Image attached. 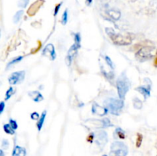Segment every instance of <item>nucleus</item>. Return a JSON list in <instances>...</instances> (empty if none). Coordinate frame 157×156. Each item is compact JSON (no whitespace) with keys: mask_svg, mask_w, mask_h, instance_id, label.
<instances>
[{"mask_svg":"<svg viewBox=\"0 0 157 156\" xmlns=\"http://www.w3.org/2000/svg\"><path fill=\"white\" fill-rule=\"evenodd\" d=\"M81 47H79L77 44H74L70 48V49L68 50V54L66 56V58H65V62H66L67 66H71V64H72V61L74 60V57L76 56L77 53H78V50Z\"/></svg>","mask_w":157,"mask_h":156,"instance_id":"9","label":"nucleus"},{"mask_svg":"<svg viewBox=\"0 0 157 156\" xmlns=\"http://www.w3.org/2000/svg\"><path fill=\"white\" fill-rule=\"evenodd\" d=\"M103 156H107V155H103Z\"/></svg>","mask_w":157,"mask_h":156,"instance_id":"37","label":"nucleus"},{"mask_svg":"<svg viewBox=\"0 0 157 156\" xmlns=\"http://www.w3.org/2000/svg\"><path fill=\"white\" fill-rule=\"evenodd\" d=\"M46 114H47L46 111H44V112L41 113V116H40V118H39V120H38L37 125L36 126H37L38 130L39 131H41V128H42L43 125H44V120H45V117H46Z\"/></svg>","mask_w":157,"mask_h":156,"instance_id":"16","label":"nucleus"},{"mask_svg":"<svg viewBox=\"0 0 157 156\" xmlns=\"http://www.w3.org/2000/svg\"><path fill=\"white\" fill-rule=\"evenodd\" d=\"M152 82H150L149 83H146V85H142V86H137L136 88V90L139 92L140 94L143 96L145 99L149 98L150 97V90H151Z\"/></svg>","mask_w":157,"mask_h":156,"instance_id":"10","label":"nucleus"},{"mask_svg":"<svg viewBox=\"0 0 157 156\" xmlns=\"http://www.w3.org/2000/svg\"><path fill=\"white\" fill-rule=\"evenodd\" d=\"M26 155V151L24 148L22 147L17 146L15 147V149L13 150L12 156H25Z\"/></svg>","mask_w":157,"mask_h":156,"instance_id":"15","label":"nucleus"},{"mask_svg":"<svg viewBox=\"0 0 157 156\" xmlns=\"http://www.w3.org/2000/svg\"><path fill=\"white\" fill-rule=\"evenodd\" d=\"M107 13L110 16V18L114 20H118L120 17V12L119 11H116V10H110L107 12Z\"/></svg>","mask_w":157,"mask_h":156,"instance_id":"18","label":"nucleus"},{"mask_svg":"<svg viewBox=\"0 0 157 156\" xmlns=\"http://www.w3.org/2000/svg\"><path fill=\"white\" fill-rule=\"evenodd\" d=\"M9 124H10V126H12V128L14 130H16L17 128H18V123H17V122L15 121V119H9Z\"/></svg>","mask_w":157,"mask_h":156,"instance_id":"28","label":"nucleus"},{"mask_svg":"<svg viewBox=\"0 0 157 156\" xmlns=\"http://www.w3.org/2000/svg\"><path fill=\"white\" fill-rule=\"evenodd\" d=\"M61 5H62V2L57 4V6H55V12H54V16H56V15H57V13H58V12H59V9H60V8H61Z\"/></svg>","mask_w":157,"mask_h":156,"instance_id":"31","label":"nucleus"},{"mask_svg":"<svg viewBox=\"0 0 157 156\" xmlns=\"http://www.w3.org/2000/svg\"><path fill=\"white\" fill-rule=\"evenodd\" d=\"M28 96L30 97V98H31V99L35 102V103H39L41 102L44 99L43 96L41 95V94L39 91H31L28 93Z\"/></svg>","mask_w":157,"mask_h":156,"instance_id":"14","label":"nucleus"},{"mask_svg":"<svg viewBox=\"0 0 157 156\" xmlns=\"http://www.w3.org/2000/svg\"><path fill=\"white\" fill-rule=\"evenodd\" d=\"M155 65H156V66H157V57H156V61H155Z\"/></svg>","mask_w":157,"mask_h":156,"instance_id":"36","label":"nucleus"},{"mask_svg":"<svg viewBox=\"0 0 157 156\" xmlns=\"http://www.w3.org/2000/svg\"><path fill=\"white\" fill-rule=\"evenodd\" d=\"M9 141H8V140L4 139L3 141H2V148L7 149L8 148H9Z\"/></svg>","mask_w":157,"mask_h":156,"instance_id":"32","label":"nucleus"},{"mask_svg":"<svg viewBox=\"0 0 157 156\" xmlns=\"http://www.w3.org/2000/svg\"><path fill=\"white\" fill-rule=\"evenodd\" d=\"M3 128H4V131H5L6 133H8V134H9V135L15 134V130L12 128V126H10L9 123V124H5V125L3 126Z\"/></svg>","mask_w":157,"mask_h":156,"instance_id":"21","label":"nucleus"},{"mask_svg":"<svg viewBox=\"0 0 157 156\" xmlns=\"http://www.w3.org/2000/svg\"><path fill=\"white\" fill-rule=\"evenodd\" d=\"M40 116H39V112H34L31 114V119H33V120H39Z\"/></svg>","mask_w":157,"mask_h":156,"instance_id":"29","label":"nucleus"},{"mask_svg":"<svg viewBox=\"0 0 157 156\" xmlns=\"http://www.w3.org/2000/svg\"><path fill=\"white\" fill-rule=\"evenodd\" d=\"M29 2V0H19L18 6L21 8H25Z\"/></svg>","mask_w":157,"mask_h":156,"instance_id":"27","label":"nucleus"},{"mask_svg":"<svg viewBox=\"0 0 157 156\" xmlns=\"http://www.w3.org/2000/svg\"><path fill=\"white\" fill-rule=\"evenodd\" d=\"M0 156H5V155H4V152L2 150L0 151Z\"/></svg>","mask_w":157,"mask_h":156,"instance_id":"35","label":"nucleus"},{"mask_svg":"<svg viewBox=\"0 0 157 156\" xmlns=\"http://www.w3.org/2000/svg\"><path fill=\"white\" fill-rule=\"evenodd\" d=\"M85 124L88 126H92V128H107V127L113 126L108 118H105L104 119H87L85 122Z\"/></svg>","mask_w":157,"mask_h":156,"instance_id":"5","label":"nucleus"},{"mask_svg":"<svg viewBox=\"0 0 157 156\" xmlns=\"http://www.w3.org/2000/svg\"><path fill=\"white\" fill-rule=\"evenodd\" d=\"M91 112L93 114H95V115H98L100 116H103L107 115V112H109L107 109L105 107H100V105L97 104L96 103H94L92 106V109H91Z\"/></svg>","mask_w":157,"mask_h":156,"instance_id":"12","label":"nucleus"},{"mask_svg":"<svg viewBox=\"0 0 157 156\" xmlns=\"http://www.w3.org/2000/svg\"><path fill=\"white\" fill-rule=\"evenodd\" d=\"M4 109H5V103H4L3 101L1 102L0 103V114H2L4 111Z\"/></svg>","mask_w":157,"mask_h":156,"instance_id":"33","label":"nucleus"},{"mask_svg":"<svg viewBox=\"0 0 157 156\" xmlns=\"http://www.w3.org/2000/svg\"><path fill=\"white\" fill-rule=\"evenodd\" d=\"M124 100L116 98H108L104 102V107L111 114L118 116L120 111L124 108Z\"/></svg>","mask_w":157,"mask_h":156,"instance_id":"2","label":"nucleus"},{"mask_svg":"<svg viewBox=\"0 0 157 156\" xmlns=\"http://www.w3.org/2000/svg\"><path fill=\"white\" fill-rule=\"evenodd\" d=\"M116 86L117 89V93L120 99L124 100L126 94L130 88V82L128 79L125 72L122 73L120 77L117 78L116 83Z\"/></svg>","mask_w":157,"mask_h":156,"instance_id":"1","label":"nucleus"},{"mask_svg":"<svg viewBox=\"0 0 157 156\" xmlns=\"http://www.w3.org/2000/svg\"><path fill=\"white\" fill-rule=\"evenodd\" d=\"M142 135H140V134L137 135V147L140 146L141 143H142Z\"/></svg>","mask_w":157,"mask_h":156,"instance_id":"30","label":"nucleus"},{"mask_svg":"<svg viewBox=\"0 0 157 156\" xmlns=\"http://www.w3.org/2000/svg\"><path fill=\"white\" fill-rule=\"evenodd\" d=\"M68 9H65V11L64 12L62 15V18H61V23L64 25L67 24L68 22Z\"/></svg>","mask_w":157,"mask_h":156,"instance_id":"24","label":"nucleus"},{"mask_svg":"<svg viewBox=\"0 0 157 156\" xmlns=\"http://www.w3.org/2000/svg\"><path fill=\"white\" fill-rule=\"evenodd\" d=\"M86 2H87V6H90V5H91V4L92 3L93 0H86Z\"/></svg>","mask_w":157,"mask_h":156,"instance_id":"34","label":"nucleus"},{"mask_svg":"<svg viewBox=\"0 0 157 156\" xmlns=\"http://www.w3.org/2000/svg\"><path fill=\"white\" fill-rule=\"evenodd\" d=\"M128 149L126 145L122 141H114L110 147V156H126Z\"/></svg>","mask_w":157,"mask_h":156,"instance_id":"4","label":"nucleus"},{"mask_svg":"<svg viewBox=\"0 0 157 156\" xmlns=\"http://www.w3.org/2000/svg\"><path fill=\"white\" fill-rule=\"evenodd\" d=\"M94 139L96 141L97 145L100 148L105 146L108 141L107 134L105 131H99V132H94Z\"/></svg>","mask_w":157,"mask_h":156,"instance_id":"8","label":"nucleus"},{"mask_svg":"<svg viewBox=\"0 0 157 156\" xmlns=\"http://www.w3.org/2000/svg\"><path fill=\"white\" fill-rule=\"evenodd\" d=\"M42 54L44 56L49 57L52 61H54L56 58L55 49V47H54L52 44H47L45 46V48H44V50H43Z\"/></svg>","mask_w":157,"mask_h":156,"instance_id":"11","label":"nucleus"},{"mask_svg":"<svg viewBox=\"0 0 157 156\" xmlns=\"http://www.w3.org/2000/svg\"><path fill=\"white\" fill-rule=\"evenodd\" d=\"M15 89L14 88V87H12V86L9 87V90H8L6 93V98H5V99H6V100L9 99L10 98L12 97L13 94H15Z\"/></svg>","mask_w":157,"mask_h":156,"instance_id":"22","label":"nucleus"},{"mask_svg":"<svg viewBox=\"0 0 157 156\" xmlns=\"http://www.w3.org/2000/svg\"><path fill=\"white\" fill-rule=\"evenodd\" d=\"M154 49L153 47L145 46L140 49L136 54L135 57L139 61H146L152 57V51Z\"/></svg>","mask_w":157,"mask_h":156,"instance_id":"6","label":"nucleus"},{"mask_svg":"<svg viewBox=\"0 0 157 156\" xmlns=\"http://www.w3.org/2000/svg\"><path fill=\"white\" fill-rule=\"evenodd\" d=\"M105 61L106 63H107V65H108L111 69H114L115 68L114 64L113 63V61H112V60L110 59V57H109L108 56H105Z\"/></svg>","mask_w":157,"mask_h":156,"instance_id":"26","label":"nucleus"},{"mask_svg":"<svg viewBox=\"0 0 157 156\" xmlns=\"http://www.w3.org/2000/svg\"><path fill=\"white\" fill-rule=\"evenodd\" d=\"M22 59H23V57H22V56H19V57H15V58L13 59V60H12L10 62H9V64H8V65H7V69H9V68L13 66L14 64L20 62Z\"/></svg>","mask_w":157,"mask_h":156,"instance_id":"20","label":"nucleus"},{"mask_svg":"<svg viewBox=\"0 0 157 156\" xmlns=\"http://www.w3.org/2000/svg\"><path fill=\"white\" fill-rule=\"evenodd\" d=\"M25 77V71L24 70L14 72L9 77V83L10 85H16L24 81Z\"/></svg>","mask_w":157,"mask_h":156,"instance_id":"7","label":"nucleus"},{"mask_svg":"<svg viewBox=\"0 0 157 156\" xmlns=\"http://www.w3.org/2000/svg\"><path fill=\"white\" fill-rule=\"evenodd\" d=\"M81 38L80 33L74 34V44L81 47Z\"/></svg>","mask_w":157,"mask_h":156,"instance_id":"25","label":"nucleus"},{"mask_svg":"<svg viewBox=\"0 0 157 156\" xmlns=\"http://www.w3.org/2000/svg\"><path fill=\"white\" fill-rule=\"evenodd\" d=\"M114 137L115 139H124L125 138V132L123 130V128L117 127L114 131Z\"/></svg>","mask_w":157,"mask_h":156,"instance_id":"17","label":"nucleus"},{"mask_svg":"<svg viewBox=\"0 0 157 156\" xmlns=\"http://www.w3.org/2000/svg\"><path fill=\"white\" fill-rule=\"evenodd\" d=\"M23 13H24V12L22 11V10H20V11L17 12L15 13V15H14V18H13V21H14L15 23H18V22L20 21L21 18H22V15H23Z\"/></svg>","mask_w":157,"mask_h":156,"instance_id":"23","label":"nucleus"},{"mask_svg":"<svg viewBox=\"0 0 157 156\" xmlns=\"http://www.w3.org/2000/svg\"><path fill=\"white\" fill-rule=\"evenodd\" d=\"M133 107H134V108L137 109V110H140V109H142V101L140 100V99H139V98L136 97L133 99Z\"/></svg>","mask_w":157,"mask_h":156,"instance_id":"19","label":"nucleus"},{"mask_svg":"<svg viewBox=\"0 0 157 156\" xmlns=\"http://www.w3.org/2000/svg\"><path fill=\"white\" fill-rule=\"evenodd\" d=\"M106 33L112 40V41L117 45H129L132 42V39L129 36H124L120 34H116L112 28H106Z\"/></svg>","mask_w":157,"mask_h":156,"instance_id":"3","label":"nucleus"},{"mask_svg":"<svg viewBox=\"0 0 157 156\" xmlns=\"http://www.w3.org/2000/svg\"><path fill=\"white\" fill-rule=\"evenodd\" d=\"M43 4H44V1H43V0H38V1L34 2V3L30 6L29 9H28V12H28V15H29V16H33V15H35Z\"/></svg>","mask_w":157,"mask_h":156,"instance_id":"13","label":"nucleus"}]
</instances>
